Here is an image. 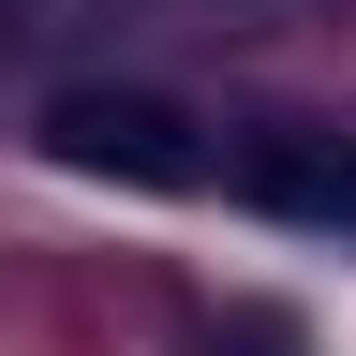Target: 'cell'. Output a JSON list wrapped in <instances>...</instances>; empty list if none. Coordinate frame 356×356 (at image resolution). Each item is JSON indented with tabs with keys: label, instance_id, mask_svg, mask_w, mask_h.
Returning a JSON list of instances; mask_svg holds the SVG:
<instances>
[{
	"label": "cell",
	"instance_id": "2",
	"mask_svg": "<svg viewBox=\"0 0 356 356\" xmlns=\"http://www.w3.org/2000/svg\"><path fill=\"white\" fill-rule=\"evenodd\" d=\"M238 193H252L267 222H312V238H356V134H312V119L252 134V149H238Z\"/></svg>",
	"mask_w": 356,
	"mask_h": 356
},
{
	"label": "cell",
	"instance_id": "1",
	"mask_svg": "<svg viewBox=\"0 0 356 356\" xmlns=\"http://www.w3.org/2000/svg\"><path fill=\"white\" fill-rule=\"evenodd\" d=\"M44 163L119 178V193H193L208 178V119L163 104V89H60L44 104Z\"/></svg>",
	"mask_w": 356,
	"mask_h": 356
}]
</instances>
